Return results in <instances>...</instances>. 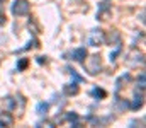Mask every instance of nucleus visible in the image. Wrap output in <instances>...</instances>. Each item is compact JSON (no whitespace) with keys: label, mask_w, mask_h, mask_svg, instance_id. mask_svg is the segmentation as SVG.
I'll list each match as a JSON object with an SVG mask.
<instances>
[{"label":"nucleus","mask_w":146,"mask_h":128,"mask_svg":"<svg viewBox=\"0 0 146 128\" xmlns=\"http://www.w3.org/2000/svg\"><path fill=\"white\" fill-rule=\"evenodd\" d=\"M70 74H72V77L76 80V82H82L83 80V77H80L78 74H76V70H73V68H70Z\"/></svg>","instance_id":"dca6fc26"},{"label":"nucleus","mask_w":146,"mask_h":128,"mask_svg":"<svg viewBox=\"0 0 146 128\" xmlns=\"http://www.w3.org/2000/svg\"><path fill=\"white\" fill-rule=\"evenodd\" d=\"M127 80H131V75H129V74H124V75L115 82V89L119 90V89H121V84H122V82H127Z\"/></svg>","instance_id":"f8f14e48"},{"label":"nucleus","mask_w":146,"mask_h":128,"mask_svg":"<svg viewBox=\"0 0 146 128\" xmlns=\"http://www.w3.org/2000/svg\"><path fill=\"white\" fill-rule=\"evenodd\" d=\"M31 10V5L27 0H15L12 3V14L14 15H27Z\"/></svg>","instance_id":"7ed1b4c3"},{"label":"nucleus","mask_w":146,"mask_h":128,"mask_svg":"<svg viewBox=\"0 0 146 128\" xmlns=\"http://www.w3.org/2000/svg\"><path fill=\"white\" fill-rule=\"evenodd\" d=\"M27 63H29V60H27V58H21V60H19V63H17V68H19V70H24V68L27 67Z\"/></svg>","instance_id":"2eb2a0df"},{"label":"nucleus","mask_w":146,"mask_h":128,"mask_svg":"<svg viewBox=\"0 0 146 128\" xmlns=\"http://www.w3.org/2000/svg\"><path fill=\"white\" fill-rule=\"evenodd\" d=\"M83 68H85L87 74L97 75L102 70V58H100V55H92V56L87 55L85 60H83Z\"/></svg>","instance_id":"f257e3e1"},{"label":"nucleus","mask_w":146,"mask_h":128,"mask_svg":"<svg viewBox=\"0 0 146 128\" xmlns=\"http://www.w3.org/2000/svg\"><path fill=\"white\" fill-rule=\"evenodd\" d=\"M48 109H49V104H48V103H39V104L36 106V113H37V115H41V116H42V115H46V113H48Z\"/></svg>","instance_id":"9b49d317"},{"label":"nucleus","mask_w":146,"mask_h":128,"mask_svg":"<svg viewBox=\"0 0 146 128\" xmlns=\"http://www.w3.org/2000/svg\"><path fill=\"white\" fill-rule=\"evenodd\" d=\"M78 85H76V82H73V84H66L65 87H63V92L66 94V96H76L78 94Z\"/></svg>","instance_id":"6e6552de"},{"label":"nucleus","mask_w":146,"mask_h":128,"mask_svg":"<svg viewBox=\"0 0 146 128\" xmlns=\"http://www.w3.org/2000/svg\"><path fill=\"white\" fill-rule=\"evenodd\" d=\"M115 103H117L119 109H126V108H129V103H127V101H122L121 97H115Z\"/></svg>","instance_id":"ddd939ff"},{"label":"nucleus","mask_w":146,"mask_h":128,"mask_svg":"<svg viewBox=\"0 0 146 128\" xmlns=\"http://www.w3.org/2000/svg\"><path fill=\"white\" fill-rule=\"evenodd\" d=\"M138 84H139L141 89H145V72H141V75L138 77Z\"/></svg>","instance_id":"f3484780"},{"label":"nucleus","mask_w":146,"mask_h":128,"mask_svg":"<svg viewBox=\"0 0 146 128\" xmlns=\"http://www.w3.org/2000/svg\"><path fill=\"white\" fill-rule=\"evenodd\" d=\"M87 55H88V53H87V50H85V48H76V50H73L72 58L75 60V62H83Z\"/></svg>","instance_id":"0eeeda50"},{"label":"nucleus","mask_w":146,"mask_h":128,"mask_svg":"<svg viewBox=\"0 0 146 128\" xmlns=\"http://www.w3.org/2000/svg\"><path fill=\"white\" fill-rule=\"evenodd\" d=\"M37 62L39 63H46V56H37Z\"/></svg>","instance_id":"a211bd4d"},{"label":"nucleus","mask_w":146,"mask_h":128,"mask_svg":"<svg viewBox=\"0 0 146 128\" xmlns=\"http://www.w3.org/2000/svg\"><path fill=\"white\" fill-rule=\"evenodd\" d=\"M126 63L127 65H143L145 63V55L139 51V50H131L129 53H127V56H126Z\"/></svg>","instance_id":"20e7f679"},{"label":"nucleus","mask_w":146,"mask_h":128,"mask_svg":"<svg viewBox=\"0 0 146 128\" xmlns=\"http://www.w3.org/2000/svg\"><path fill=\"white\" fill-rule=\"evenodd\" d=\"M3 104H5V108H7V111H10V109H14L15 106H17V101L12 97V96H7L5 99H3Z\"/></svg>","instance_id":"9d476101"},{"label":"nucleus","mask_w":146,"mask_h":128,"mask_svg":"<svg viewBox=\"0 0 146 128\" xmlns=\"http://www.w3.org/2000/svg\"><path fill=\"white\" fill-rule=\"evenodd\" d=\"M92 96H95V97H106L107 94H106L104 89H94V90H92Z\"/></svg>","instance_id":"4468645a"},{"label":"nucleus","mask_w":146,"mask_h":128,"mask_svg":"<svg viewBox=\"0 0 146 128\" xmlns=\"http://www.w3.org/2000/svg\"><path fill=\"white\" fill-rule=\"evenodd\" d=\"M110 12V5L107 2H102L100 5H99V12H97V19H107V15H109Z\"/></svg>","instance_id":"423d86ee"},{"label":"nucleus","mask_w":146,"mask_h":128,"mask_svg":"<svg viewBox=\"0 0 146 128\" xmlns=\"http://www.w3.org/2000/svg\"><path fill=\"white\" fill-rule=\"evenodd\" d=\"M106 43V33L102 29H92L88 33V44L90 46H100Z\"/></svg>","instance_id":"f03ea898"},{"label":"nucleus","mask_w":146,"mask_h":128,"mask_svg":"<svg viewBox=\"0 0 146 128\" xmlns=\"http://www.w3.org/2000/svg\"><path fill=\"white\" fill-rule=\"evenodd\" d=\"M3 5H5V0H0V14H3Z\"/></svg>","instance_id":"6ab92c4d"},{"label":"nucleus","mask_w":146,"mask_h":128,"mask_svg":"<svg viewBox=\"0 0 146 128\" xmlns=\"http://www.w3.org/2000/svg\"><path fill=\"white\" fill-rule=\"evenodd\" d=\"M133 109H139L141 106H143V94H138L136 92V96H134V99H133V103L129 104Z\"/></svg>","instance_id":"1a4fd4ad"},{"label":"nucleus","mask_w":146,"mask_h":128,"mask_svg":"<svg viewBox=\"0 0 146 128\" xmlns=\"http://www.w3.org/2000/svg\"><path fill=\"white\" fill-rule=\"evenodd\" d=\"M0 127H14V116L9 111L0 113Z\"/></svg>","instance_id":"39448f33"}]
</instances>
